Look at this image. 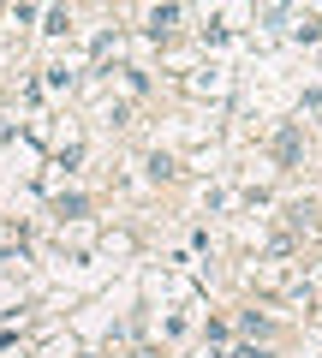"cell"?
<instances>
[{"instance_id": "1", "label": "cell", "mask_w": 322, "mask_h": 358, "mask_svg": "<svg viewBox=\"0 0 322 358\" xmlns=\"http://www.w3.org/2000/svg\"><path fill=\"white\" fill-rule=\"evenodd\" d=\"M167 24H179V6H155V12H149V36H161Z\"/></svg>"}, {"instance_id": "2", "label": "cell", "mask_w": 322, "mask_h": 358, "mask_svg": "<svg viewBox=\"0 0 322 358\" xmlns=\"http://www.w3.org/2000/svg\"><path fill=\"white\" fill-rule=\"evenodd\" d=\"M233 358H263V352H257V346H239V352Z\"/></svg>"}]
</instances>
